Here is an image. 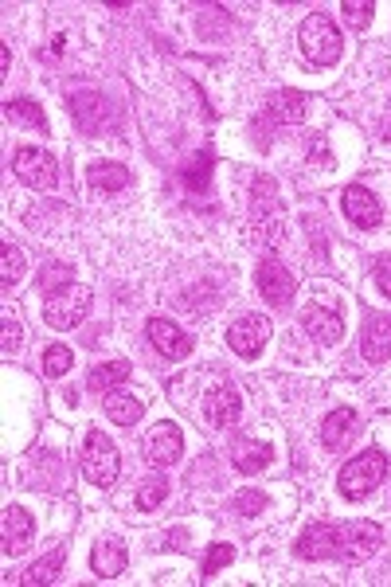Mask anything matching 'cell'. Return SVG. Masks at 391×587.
<instances>
[{
    "mask_svg": "<svg viewBox=\"0 0 391 587\" xmlns=\"http://www.w3.org/2000/svg\"><path fill=\"white\" fill-rule=\"evenodd\" d=\"M298 44H302V55L313 63V67H333L341 59V32L337 24L325 16V12H309L298 28Z\"/></svg>",
    "mask_w": 391,
    "mask_h": 587,
    "instance_id": "obj_1",
    "label": "cell"
},
{
    "mask_svg": "<svg viewBox=\"0 0 391 587\" xmlns=\"http://www.w3.org/2000/svg\"><path fill=\"white\" fill-rule=\"evenodd\" d=\"M388 478V454L384 451H360L356 458H348L337 474V486L348 501H360L368 497L380 482Z\"/></svg>",
    "mask_w": 391,
    "mask_h": 587,
    "instance_id": "obj_2",
    "label": "cell"
},
{
    "mask_svg": "<svg viewBox=\"0 0 391 587\" xmlns=\"http://www.w3.org/2000/svg\"><path fill=\"white\" fill-rule=\"evenodd\" d=\"M79 466H83V478H87L90 486L110 490V486L118 482V474H122V454H118V447L110 443L106 431H90L87 443H83Z\"/></svg>",
    "mask_w": 391,
    "mask_h": 587,
    "instance_id": "obj_3",
    "label": "cell"
},
{
    "mask_svg": "<svg viewBox=\"0 0 391 587\" xmlns=\"http://www.w3.org/2000/svg\"><path fill=\"white\" fill-rule=\"evenodd\" d=\"M251 231L266 239L270 247H278L286 235V216H282V200H278V188L270 177H259L251 188Z\"/></svg>",
    "mask_w": 391,
    "mask_h": 587,
    "instance_id": "obj_4",
    "label": "cell"
},
{
    "mask_svg": "<svg viewBox=\"0 0 391 587\" xmlns=\"http://www.w3.org/2000/svg\"><path fill=\"white\" fill-rule=\"evenodd\" d=\"M12 173H16V181H24L28 188H36V192H51L55 181H59L55 157L47 149H40V145H20L12 153Z\"/></svg>",
    "mask_w": 391,
    "mask_h": 587,
    "instance_id": "obj_5",
    "label": "cell"
},
{
    "mask_svg": "<svg viewBox=\"0 0 391 587\" xmlns=\"http://www.w3.org/2000/svg\"><path fill=\"white\" fill-rule=\"evenodd\" d=\"M90 290L83 286H67L63 294H51L44 302V317L47 325H55V329H79V321L90 314Z\"/></svg>",
    "mask_w": 391,
    "mask_h": 587,
    "instance_id": "obj_6",
    "label": "cell"
},
{
    "mask_svg": "<svg viewBox=\"0 0 391 587\" xmlns=\"http://www.w3.org/2000/svg\"><path fill=\"white\" fill-rule=\"evenodd\" d=\"M333 537H337V560H368L380 548V525L345 521V525H333Z\"/></svg>",
    "mask_w": 391,
    "mask_h": 587,
    "instance_id": "obj_7",
    "label": "cell"
},
{
    "mask_svg": "<svg viewBox=\"0 0 391 587\" xmlns=\"http://www.w3.org/2000/svg\"><path fill=\"white\" fill-rule=\"evenodd\" d=\"M266 337H270V321L262 314H247L239 317L231 329H227V345L235 349V357H259L262 345H266Z\"/></svg>",
    "mask_w": 391,
    "mask_h": 587,
    "instance_id": "obj_8",
    "label": "cell"
},
{
    "mask_svg": "<svg viewBox=\"0 0 391 587\" xmlns=\"http://www.w3.org/2000/svg\"><path fill=\"white\" fill-rule=\"evenodd\" d=\"M149 341H153V349L161 353V357H169V361H184L188 353H192V337L173 325L169 317H149Z\"/></svg>",
    "mask_w": 391,
    "mask_h": 587,
    "instance_id": "obj_9",
    "label": "cell"
},
{
    "mask_svg": "<svg viewBox=\"0 0 391 587\" xmlns=\"http://www.w3.org/2000/svg\"><path fill=\"white\" fill-rule=\"evenodd\" d=\"M71 114H75V122H79V130L90 137H98L106 126H110V102L102 98L98 91H83L71 98Z\"/></svg>",
    "mask_w": 391,
    "mask_h": 587,
    "instance_id": "obj_10",
    "label": "cell"
},
{
    "mask_svg": "<svg viewBox=\"0 0 391 587\" xmlns=\"http://www.w3.org/2000/svg\"><path fill=\"white\" fill-rule=\"evenodd\" d=\"M255 282H259V294L270 306H290V298H294V290H298L290 267H282V263H274V259L262 263L259 274H255Z\"/></svg>",
    "mask_w": 391,
    "mask_h": 587,
    "instance_id": "obj_11",
    "label": "cell"
},
{
    "mask_svg": "<svg viewBox=\"0 0 391 587\" xmlns=\"http://www.w3.org/2000/svg\"><path fill=\"white\" fill-rule=\"evenodd\" d=\"M302 325L317 345H337L345 337V317L337 310H329V306H317V302L302 310Z\"/></svg>",
    "mask_w": 391,
    "mask_h": 587,
    "instance_id": "obj_12",
    "label": "cell"
},
{
    "mask_svg": "<svg viewBox=\"0 0 391 587\" xmlns=\"http://www.w3.org/2000/svg\"><path fill=\"white\" fill-rule=\"evenodd\" d=\"M184 451V435L176 423H157L149 435H145V458L153 466H173L176 458Z\"/></svg>",
    "mask_w": 391,
    "mask_h": 587,
    "instance_id": "obj_13",
    "label": "cell"
},
{
    "mask_svg": "<svg viewBox=\"0 0 391 587\" xmlns=\"http://www.w3.org/2000/svg\"><path fill=\"white\" fill-rule=\"evenodd\" d=\"M341 204H345V216L356 227H380V220H384L380 200H376L364 184H348L345 196H341Z\"/></svg>",
    "mask_w": 391,
    "mask_h": 587,
    "instance_id": "obj_14",
    "label": "cell"
},
{
    "mask_svg": "<svg viewBox=\"0 0 391 587\" xmlns=\"http://www.w3.org/2000/svg\"><path fill=\"white\" fill-rule=\"evenodd\" d=\"M0 533H4V556H20V552L32 544V533H36L32 513L20 509V505L4 509V525H0Z\"/></svg>",
    "mask_w": 391,
    "mask_h": 587,
    "instance_id": "obj_15",
    "label": "cell"
},
{
    "mask_svg": "<svg viewBox=\"0 0 391 587\" xmlns=\"http://www.w3.org/2000/svg\"><path fill=\"white\" fill-rule=\"evenodd\" d=\"M356 427H360L356 411H352V407H337V411H329L325 423H321V443H325L329 451H345L348 443H352V435H356Z\"/></svg>",
    "mask_w": 391,
    "mask_h": 587,
    "instance_id": "obj_16",
    "label": "cell"
},
{
    "mask_svg": "<svg viewBox=\"0 0 391 587\" xmlns=\"http://www.w3.org/2000/svg\"><path fill=\"white\" fill-rule=\"evenodd\" d=\"M302 114H305V94L278 91L266 102V114H262L259 122H270V126H294V122H302Z\"/></svg>",
    "mask_w": 391,
    "mask_h": 587,
    "instance_id": "obj_17",
    "label": "cell"
},
{
    "mask_svg": "<svg viewBox=\"0 0 391 587\" xmlns=\"http://www.w3.org/2000/svg\"><path fill=\"white\" fill-rule=\"evenodd\" d=\"M239 411H243V400H239L235 388H216V392L204 396V415H208L212 427H231L239 419Z\"/></svg>",
    "mask_w": 391,
    "mask_h": 587,
    "instance_id": "obj_18",
    "label": "cell"
},
{
    "mask_svg": "<svg viewBox=\"0 0 391 587\" xmlns=\"http://www.w3.org/2000/svg\"><path fill=\"white\" fill-rule=\"evenodd\" d=\"M298 556L302 560H329V556H337V537H333V525H309L302 537H298Z\"/></svg>",
    "mask_w": 391,
    "mask_h": 587,
    "instance_id": "obj_19",
    "label": "cell"
},
{
    "mask_svg": "<svg viewBox=\"0 0 391 587\" xmlns=\"http://www.w3.org/2000/svg\"><path fill=\"white\" fill-rule=\"evenodd\" d=\"M126 544L122 541H98L94 544V552H90V568H94V576H102V580H114V576H122L126 572Z\"/></svg>",
    "mask_w": 391,
    "mask_h": 587,
    "instance_id": "obj_20",
    "label": "cell"
},
{
    "mask_svg": "<svg viewBox=\"0 0 391 587\" xmlns=\"http://www.w3.org/2000/svg\"><path fill=\"white\" fill-rule=\"evenodd\" d=\"M360 349L372 364L391 361V317H372V325L360 337Z\"/></svg>",
    "mask_w": 391,
    "mask_h": 587,
    "instance_id": "obj_21",
    "label": "cell"
},
{
    "mask_svg": "<svg viewBox=\"0 0 391 587\" xmlns=\"http://www.w3.org/2000/svg\"><path fill=\"white\" fill-rule=\"evenodd\" d=\"M87 181L94 192H122L130 188V169L118 161H94L87 169Z\"/></svg>",
    "mask_w": 391,
    "mask_h": 587,
    "instance_id": "obj_22",
    "label": "cell"
},
{
    "mask_svg": "<svg viewBox=\"0 0 391 587\" xmlns=\"http://www.w3.org/2000/svg\"><path fill=\"white\" fill-rule=\"evenodd\" d=\"M231 462H235L239 474H259V470L270 466V447H266V443H255V439H239V443L231 447Z\"/></svg>",
    "mask_w": 391,
    "mask_h": 587,
    "instance_id": "obj_23",
    "label": "cell"
},
{
    "mask_svg": "<svg viewBox=\"0 0 391 587\" xmlns=\"http://www.w3.org/2000/svg\"><path fill=\"white\" fill-rule=\"evenodd\" d=\"M4 114H8V122H16V126H28V130H36V134H47L44 110H40V102H32V98H12V102L4 106Z\"/></svg>",
    "mask_w": 391,
    "mask_h": 587,
    "instance_id": "obj_24",
    "label": "cell"
},
{
    "mask_svg": "<svg viewBox=\"0 0 391 587\" xmlns=\"http://www.w3.org/2000/svg\"><path fill=\"white\" fill-rule=\"evenodd\" d=\"M59 572H63V548H55V552H47L44 560H36L24 576H20V584L24 587H47L59 580Z\"/></svg>",
    "mask_w": 391,
    "mask_h": 587,
    "instance_id": "obj_25",
    "label": "cell"
},
{
    "mask_svg": "<svg viewBox=\"0 0 391 587\" xmlns=\"http://www.w3.org/2000/svg\"><path fill=\"white\" fill-rule=\"evenodd\" d=\"M102 407H106V415H110L118 427H133V423L141 419V400L130 396V392H106Z\"/></svg>",
    "mask_w": 391,
    "mask_h": 587,
    "instance_id": "obj_26",
    "label": "cell"
},
{
    "mask_svg": "<svg viewBox=\"0 0 391 587\" xmlns=\"http://www.w3.org/2000/svg\"><path fill=\"white\" fill-rule=\"evenodd\" d=\"M126 376H130V361H106V364H98V368H90L87 388L90 392H110V388H118Z\"/></svg>",
    "mask_w": 391,
    "mask_h": 587,
    "instance_id": "obj_27",
    "label": "cell"
},
{
    "mask_svg": "<svg viewBox=\"0 0 391 587\" xmlns=\"http://www.w3.org/2000/svg\"><path fill=\"white\" fill-rule=\"evenodd\" d=\"M180 181H184V188H188L192 196L208 192V181H212V153H196V157L180 169Z\"/></svg>",
    "mask_w": 391,
    "mask_h": 587,
    "instance_id": "obj_28",
    "label": "cell"
},
{
    "mask_svg": "<svg viewBox=\"0 0 391 587\" xmlns=\"http://www.w3.org/2000/svg\"><path fill=\"white\" fill-rule=\"evenodd\" d=\"M67 286H75V267L71 263H47L44 271H40V290H44L47 298L63 294Z\"/></svg>",
    "mask_w": 391,
    "mask_h": 587,
    "instance_id": "obj_29",
    "label": "cell"
},
{
    "mask_svg": "<svg viewBox=\"0 0 391 587\" xmlns=\"http://www.w3.org/2000/svg\"><path fill=\"white\" fill-rule=\"evenodd\" d=\"M165 497H169V482H165L161 474H153V478H145L141 490H137V509H141V513H153Z\"/></svg>",
    "mask_w": 391,
    "mask_h": 587,
    "instance_id": "obj_30",
    "label": "cell"
},
{
    "mask_svg": "<svg viewBox=\"0 0 391 587\" xmlns=\"http://www.w3.org/2000/svg\"><path fill=\"white\" fill-rule=\"evenodd\" d=\"M20 278H24V251L12 247V243H4V255H0V282H4V286H16Z\"/></svg>",
    "mask_w": 391,
    "mask_h": 587,
    "instance_id": "obj_31",
    "label": "cell"
},
{
    "mask_svg": "<svg viewBox=\"0 0 391 587\" xmlns=\"http://www.w3.org/2000/svg\"><path fill=\"white\" fill-rule=\"evenodd\" d=\"M71 364H75V357H71V349L67 345H51L44 353V372L47 376H67L71 372Z\"/></svg>",
    "mask_w": 391,
    "mask_h": 587,
    "instance_id": "obj_32",
    "label": "cell"
},
{
    "mask_svg": "<svg viewBox=\"0 0 391 587\" xmlns=\"http://www.w3.org/2000/svg\"><path fill=\"white\" fill-rule=\"evenodd\" d=\"M341 12H345V20L360 32V28H368L372 24V12H376V4L372 0H345L341 4Z\"/></svg>",
    "mask_w": 391,
    "mask_h": 587,
    "instance_id": "obj_33",
    "label": "cell"
},
{
    "mask_svg": "<svg viewBox=\"0 0 391 587\" xmlns=\"http://www.w3.org/2000/svg\"><path fill=\"white\" fill-rule=\"evenodd\" d=\"M231 560H235V544H212V552L204 560V580L219 576V568H227Z\"/></svg>",
    "mask_w": 391,
    "mask_h": 587,
    "instance_id": "obj_34",
    "label": "cell"
},
{
    "mask_svg": "<svg viewBox=\"0 0 391 587\" xmlns=\"http://www.w3.org/2000/svg\"><path fill=\"white\" fill-rule=\"evenodd\" d=\"M231 509H235L239 517H259L262 509H266V497H262L259 490H243V494H235Z\"/></svg>",
    "mask_w": 391,
    "mask_h": 587,
    "instance_id": "obj_35",
    "label": "cell"
},
{
    "mask_svg": "<svg viewBox=\"0 0 391 587\" xmlns=\"http://www.w3.org/2000/svg\"><path fill=\"white\" fill-rule=\"evenodd\" d=\"M0 325H4V341H0V349H4V357H12V353L20 349V321H16L12 314H4Z\"/></svg>",
    "mask_w": 391,
    "mask_h": 587,
    "instance_id": "obj_36",
    "label": "cell"
},
{
    "mask_svg": "<svg viewBox=\"0 0 391 587\" xmlns=\"http://www.w3.org/2000/svg\"><path fill=\"white\" fill-rule=\"evenodd\" d=\"M376 286H380V294H388L391 298V267L384 263V267H376Z\"/></svg>",
    "mask_w": 391,
    "mask_h": 587,
    "instance_id": "obj_37",
    "label": "cell"
},
{
    "mask_svg": "<svg viewBox=\"0 0 391 587\" xmlns=\"http://www.w3.org/2000/svg\"><path fill=\"white\" fill-rule=\"evenodd\" d=\"M8 67H12V51L0 47V75H8Z\"/></svg>",
    "mask_w": 391,
    "mask_h": 587,
    "instance_id": "obj_38",
    "label": "cell"
}]
</instances>
